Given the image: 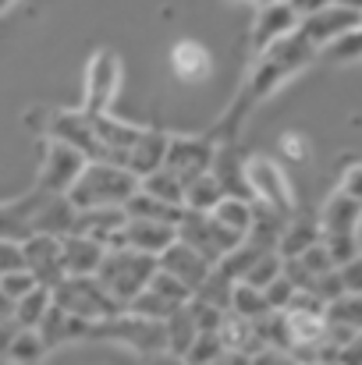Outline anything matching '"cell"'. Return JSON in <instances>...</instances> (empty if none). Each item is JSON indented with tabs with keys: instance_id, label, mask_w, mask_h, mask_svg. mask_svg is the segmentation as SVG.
<instances>
[{
	"instance_id": "obj_17",
	"label": "cell",
	"mask_w": 362,
	"mask_h": 365,
	"mask_svg": "<svg viewBox=\"0 0 362 365\" xmlns=\"http://www.w3.org/2000/svg\"><path fill=\"white\" fill-rule=\"evenodd\" d=\"M75 217H79V210L68 195H43V202L32 213V235L64 238V235L75 231Z\"/></svg>"
},
{
	"instance_id": "obj_37",
	"label": "cell",
	"mask_w": 362,
	"mask_h": 365,
	"mask_svg": "<svg viewBox=\"0 0 362 365\" xmlns=\"http://www.w3.org/2000/svg\"><path fill=\"white\" fill-rule=\"evenodd\" d=\"M124 309H128V312H135V316H146V319H167V312L174 309V302H167L164 294H156V291L146 284V287H142V291H139Z\"/></svg>"
},
{
	"instance_id": "obj_6",
	"label": "cell",
	"mask_w": 362,
	"mask_h": 365,
	"mask_svg": "<svg viewBox=\"0 0 362 365\" xmlns=\"http://www.w3.org/2000/svg\"><path fill=\"white\" fill-rule=\"evenodd\" d=\"M245 178H248V188H252V202H259V206H266L281 217L295 213L291 185L270 156H245Z\"/></svg>"
},
{
	"instance_id": "obj_43",
	"label": "cell",
	"mask_w": 362,
	"mask_h": 365,
	"mask_svg": "<svg viewBox=\"0 0 362 365\" xmlns=\"http://www.w3.org/2000/svg\"><path fill=\"white\" fill-rule=\"evenodd\" d=\"M309 291H313L323 305H327V302H334V298H341V294H345V284H341V277H338V266H334V269H327V273H320V277H313Z\"/></svg>"
},
{
	"instance_id": "obj_38",
	"label": "cell",
	"mask_w": 362,
	"mask_h": 365,
	"mask_svg": "<svg viewBox=\"0 0 362 365\" xmlns=\"http://www.w3.org/2000/svg\"><path fill=\"white\" fill-rule=\"evenodd\" d=\"M185 305H188V316H192L196 330H221L228 309H221V305H213V302H206V298H199V294H192Z\"/></svg>"
},
{
	"instance_id": "obj_21",
	"label": "cell",
	"mask_w": 362,
	"mask_h": 365,
	"mask_svg": "<svg viewBox=\"0 0 362 365\" xmlns=\"http://www.w3.org/2000/svg\"><path fill=\"white\" fill-rule=\"evenodd\" d=\"M171 68H174V75L181 82H206L213 75V57H210V50L203 43L181 39L171 50Z\"/></svg>"
},
{
	"instance_id": "obj_44",
	"label": "cell",
	"mask_w": 362,
	"mask_h": 365,
	"mask_svg": "<svg viewBox=\"0 0 362 365\" xmlns=\"http://www.w3.org/2000/svg\"><path fill=\"white\" fill-rule=\"evenodd\" d=\"M29 287H36V277H32V269H29V266L0 273V291H4V294H11V298H21Z\"/></svg>"
},
{
	"instance_id": "obj_34",
	"label": "cell",
	"mask_w": 362,
	"mask_h": 365,
	"mask_svg": "<svg viewBox=\"0 0 362 365\" xmlns=\"http://www.w3.org/2000/svg\"><path fill=\"white\" fill-rule=\"evenodd\" d=\"M316 53H323L327 61H334V64H352V61H362V25L356 29H348V32H341V36H334L331 43H323Z\"/></svg>"
},
{
	"instance_id": "obj_29",
	"label": "cell",
	"mask_w": 362,
	"mask_h": 365,
	"mask_svg": "<svg viewBox=\"0 0 362 365\" xmlns=\"http://www.w3.org/2000/svg\"><path fill=\"white\" fill-rule=\"evenodd\" d=\"M221 195H224V188H221V181L210 170H203V174H196V178L185 181V210L210 213L221 202Z\"/></svg>"
},
{
	"instance_id": "obj_5",
	"label": "cell",
	"mask_w": 362,
	"mask_h": 365,
	"mask_svg": "<svg viewBox=\"0 0 362 365\" xmlns=\"http://www.w3.org/2000/svg\"><path fill=\"white\" fill-rule=\"evenodd\" d=\"M156 273V255L149 252H135V248H107L104 262L96 266V277L104 280V287L118 298L121 305H128Z\"/></svg>"
},
{
	"instance_id": "obj_15",
	"label": "cell",
	"mask_w": 362,
	"mask_h": 365,
	"mask_svg": "<svg viewBox=\"0 0 362 365\" xmlns=\"http://www.w3.org/2000/svg\"><path fill=\"white\" fill-rule=\"evenodd\" d=\"M156 266L167 269V273H174V277H178L181 284H188L192 291H196V287L206 280V273L213 269V262H210L206 255H199L192 245L181 242V238H174V242L156 255Z\"/></svg>"
},
{
	"instance_id": "obj_24",
	"label": "cell",
	"mask_w": 362,
	"mask_h": 365,
	"mask_svg": "<svg viewBox=\"0 0 362 365\" xmlns=\"http://www.w3.org/2000/svg\"><path fill=\"white\" fill-rule=\"evenodd\" d=\"M124 220H128L124 206H89V210H79L75 231L86 235V238H93V242L107 245V238L124 227Z\"/></svg>"
},
{
	"instance_id": "obj_54",
	"label": "cell",
	"mask_w": 362,
	"mask_h": 365,
	"mask_svg": "<svg viewBox=\"0 0 362 365\" xmlns=\"http://www.w3.org/2000/svg\"><path fill=\"white\" fill-rule=\"evenodd\" d=\"M334 4H341V7H356V11H362V0H334Z\"/></svg>"
},
{
	"instance_id": "obj_50",
	"label": "cell",
	"mask_w": 362,
	"mask_h": 365,
	"mask_svg": "<svg viewBox=\"0 0 362 365\" xmlns=\"http://www.w3.org/2000/svg\"><path fill=\"white\" fill-rule=\"evenodd\" d=\"M338 362H356V365H362V330L338 351Z\"/></svg>"
},
{
	"instance_id": "obj_9",
	"label": "cell",
	"mask_w": 362,
	"mask_h": 365,
	"mask_svg": "<svg viewBox=\"0 0 362 365\" xmlns=\"http://www.w3.org/2000/svg\"><path fill=\"white\" fill-rule=\"evenodd\" d=\"M213 149L217 142L210 135H167V153H164V167H171L181 181L210 170L213 163Z\"/></svg>"
},
{
	"instance_id": "obj_36",
	"label": "cell",
	"mask_w": 362,
	"mask_h": 365,
	"mask_svg": "<svg viewBox=\"0 0 362 365\" xmlns=\"http://www.w3.org/2000/svg\"><path fill=\"white\" fill-rule=\"evenodd\" d=\"M281 273V252L277 248H263L256 259H252V266L245 269V284H252V287H266L273 277Z\"/></svg>"
},
{
	"instance_id": "obj_8",
	"label": "cell",
	"mask_w": 362,
	"mask_h": 365,
	"mask_svg": "<svg viewBox=\"0 0 362 365\" xmlns=\"http://www.w3.org/2000/svg\"><path fill=\"white\" fill-rule=\"evenodd\" d=\"M121 86V61L114 50H96L89 68H86V93H82V110L104 114L111 110Z\"/></svg>"
},
{
	"instance_id": "obj_41",
	"label": "cell",
	"mask_w": 362,
	"mask_h": 365,
	"mask_svg": "<svg viewBox=\"0 0 362 365\" xmlns=\"http://www.w3.org/2000/svg\"><path fill=\"white\" fill-rule=\"evenodd\" d=\"M323 245H327V252H331L334 266H341V262H348V259L362 255L356 231H341V235H323Z\"/></svg>"
},
{
	"instance_id": "obj_49",
	"label": "cell",
	"mask_w": 362,
	"mask_h": 365,
	"mask_svg": "<svg viewBox=\"0 0 362 365\" xmlns=\"http://www.w3.org/2000/svg\"><path fill=\"white\" fill-rule=\"evenodd\" d=\"M341 192H348L352 199H359L362 202V163H352V167L345 170V178H341Z\"/></svg>"
},
{
	"instance_id": "obj_22",
	"label": "cell",
	"mask_w": 362,
	"mask_h": 365,
	"mask_svg": "<svg viewBox=\"0 0 362 365\" xmlns=\"http://www.w3.org/2000/svg\"><path fill=\"white\" fill-rule=\"evenodd\" d=\"M320 227H323V235H341V231H359L362 224V202L359 199H352L348 192H334L327 202H323V210H320Z\"/></svg>"
},
{
	"instance_id": "obj_39",
	"label": "cell",
	"mask_w": 362,
	"mask_h": 365,
	"mask_svg": "<svg viewBox=\"0 0 362 365\" xmlns=\"http://www.w3.org/2000/svg\"><path fill=\"white\" fill-rule=\"evenodd\" d=\"M327 319L362 330V294H341V298L327 302Z\"/></svg>"
},
{
	"instance_id": "obj_40",
	"label": "cell",
	"mask_w": 362,
	"mask_h": 365,
	"mask_svg": "<svg viewBox=\"0 0 362 365\" xmlns=\"http://www.w3.org/2000/svg\"><path fill=\"white\" fill-rule=\"evenodd\" d=\"M149 287H153L156 294H164L167 302H174V305H181V302H188V298H192V287H188V284H181L174 273H167V269H160V266H156V273L149 277Z\"/></svg>"
},
{
	"instance_id": "obj_13",
	"label": "cell",
	"mask_w": 362,
	"mask_h": 365,
	"mask_svg": "<svg viewBox=\"0 0 362 365\" xmlns=\"http://www.w3.org/2000/svg\"><path fill=\"white\" fill-rule=\"evenodd\" d=\"M295 29H298L295 7L288 0H266V4H259L256 21H252V50L263 53L270 43H277L281 36H288Z\"/></svg>"
},
{
	"instance_id": "obj_3",
	"label": "cell",
	"mask_w": 362,
	"mask_h": 365,
	"mask_svg": "<svg viewBox=\"0 0 362 365\" xmlns=\"http://www.w3.org/2000/svg\"><path fill=\"white\" fill-rule=\"evenodd\" d=\"M86 341H111V344H124L135 355H167V337H164V319H146L135 316L128 309H121L114 316L93 319L89 323V337Z\"/></svg>"
},
{
	"instance_id": "obj_52",
	"label": "cell",
	"mask_w": 362,
	"mask_h": 365,
	"mask_svg": "<svg viewBox=\"0 0 362 365\" xmlns=\"http://www.w3.org/2000/svg\"><path fill=\"white\" fill-rule=\"evenodd\" d=\"M291 7H295V14L302 18V14H313V11H320L323 4H331V0H288Z\"/></svg>"
},
{
	"instance_id": "obj_10",
	"label": "cell",
	"mask_w": 362,
	"mask_h": 365,
	"mask_svg": "<svg viewBox=\"0 0 362 365\" xmlns=\"http://www.w3.org/2000/svg\"><path fill=\"white\" fill-rule=\"evenodd\" d=\"M82 167H86V156H82L79 149H71L68 142L50 138V149H46V156H43L36 188H43L46 195H64V192L71 188V181L79 178Z\"/></svg>"
},
{
	"instance_id": "obj_1",
	"label": "cell",
	"mask_w": 362,
	"mask_h": 365,
	"mask_svg": "<svg viewBox=\"0 0 362 365\" xmlns=\"http://www.w3.org/2000/svg\"><path fill=\"white\" fill-rule=\"evenodd\" d=\"M313 61H316V46H313L298 29L288 32V36H281L277 43H270V46L259 53V61H256L248 82L241 86V93L235 96V103H231V110L210 131V138H213V142H231V138L238 135L241 121H245L270 93H277L291 75H298V71H302L306 64H313Z\"/></svg>"
},
{
	"instance_id": "obj_57",
	"label": "cell",
	"mask_w": 362,
	"mask_h": 365,
	"mask_svg": "<svg viewBox=\"0 0 362 365\" xmlns=\"http://www.w3.org/2000/svg\"><path fill=\"white\" fill-rule=\"evenodd\" d=\"M259 4H266V0H259Z\"/></svg>"
},
{
	"instance_id": "obj_45",
	"label": "cell",
	"mask_w": 362,
	"mask_h": 365,
	"mask_svg": "<svg viewBox=\"0 0 362 365\" xmlns=\"http://www.w3.org/2000/svg\"><path fill=\"white\" fill-rule=\"evenodd\" d=\"M298 259H302V266H306V269H309L313 277H320V273L334 269V259H331V252H327V245H323V238H320V242H313V245H309V248H306V252H302Z\"/></svg>"
},
{
	"instance_id": "obj_51",
	"label": "cell",
	"mask_w": 362,
	"mask_h": 365,
	"mask_svg": "<svg viewBox=\"0 0 362 365\" xmlns=\"http://www.w3.org/2000/svg\"><path fill=\"white\" fill-rule=\"evenodd\" d=\"M14 334H18V323L14 319H4L0 323V359H7V348H11Z\"/></svg>"
},
{
	"instance_id": "obj_16",
	"label": "cell",
	"mask_w": 362,
	"mask_h": 365,
	"mask_svg": "<svg viewBox=\"0 0 362 365\" xmlns=\"http://www.w3.org/2000/svg\"><path fill=\"white\" fill-rule=\"evenodd\" d=\"M46 351L61 348V344H75V341H86L89 337V319L82 316H71L68 309H61L57 302H50V309L43 312V319L36 323Z\"/></svg>"
},
{
	"instance_id": "obj_23",
	"label": "cell",
	"mask_w": 362,
	"mask_h": 365,
	"mask_svg": "<svg viewBox=\"0 0 362 365\" xmlns=\"http://www.w3.org/2000/svg\"><path fill=\"white\" fill-rule=\"evenodd\" d=\"M43 188H32V195L18 199V202H4L0 206V238H11V242H25L32 235V213L36 206L43 202Z\"/></svg>"
},
{
	"instance_id": "obj_18",
	"label": "cell",
	"mask_w": 362,
	"mask_h": 365,
	"mask_svg": "<svg viewBox=\"0 0 362 365\" xmlns=\"http://www.w3.org/2000/svg\"><path fill=\"white\" fill-rule=\"evenodd\" d=\"M174 238H178V227L167 224V220H149V217H128L124 220V242L135 252L160 255Z\"/></svg>"
},
{
	"instance_id": "obj_32",
	"label": "cell",
	"mask_w": 362,
	"mask_h": 365,
	"mask_svg": "<svg viewBox=\"0 0 362 365\" xmlns=\"http://www.w3.org/2000/svg\"><path fill=\"white\" fill-rule=\"evenodd\" d=\"M228 312H235L241 319H259L263 312H270V305H266V298H263V287H252V284H245V280H235Z\"/></svg>"
},
{
	"instance_id": "obj_46",
	"label": "cell",
	"mask_w": 362,
	"mask_h": 365,
	"mask_svg": "<svg viewBox=\"0 0 362 365\" xmlns=\"http://www.w3.org/2000/svg\"><path fill=\"white\" fill-rule=\"evenodd\" d=\"M338 277H341V284H345V294H362V255L341 262V266H338Z\"/></svg>"
},
{
	"instance_id": "obj_11",
	"label": "cell",
	"mask_w": 362,
	"mask_h": 365,
	"mask_svg": "<svg viewBox=\"0 0 362 365\" xmlns=\"http://www.w3.org/2000/svg\"><path fill=\"white\" fill-rule=\"evenodd\" d=\"M356 25H362V11H356V7H341V4H334V0L323 4L320 11L298 18V32H302L316 50H320L323 43H331L334 36L356 29Z\"/></svg>"
},
{
	"instance_id": "obj_47",
	"label": "cell",
	"mask_w": 362,
	"mask_h": 365,
	"mask_svg": "<svg viewBox=\"0 0 362 365\" xmlns=\"http://www.w3.org/2000/svg\"><path fill=\"white\" fill-rule=\"evenodd\" d=\"M21 266H25V252H21V242L0 238V273H7V269H21Z\"/></svg>"
},
{
	"instance_id": "obj_33",
	"label": "cell",
	"mask_w": 362,
	"mask_h": 365,
	"mask_svg": "<svg viewBox=\"0 0 362 365\" xmlns=\"http://www.w3.org/2000/svg\"><path fill=\"white\" fill-rule=\"evenodd\" d=\"M50 351H46V344H43V337H39V330L36 327H18V334H14V341H11V348H7V362H43Z\"/></svg>"
},
{
	"instance_id": "obj_20",
	"label": "cell",
	"mask_w": 362,
	"mask_h": 365,
	"mask_svg": "<svg viewBox=\"0 0 362 365\" xmlns=\"http://www.w3.org/2000/svg\"><path fill=\"white\" fill-rule=\"evenodd\" d=\"M210 174L221 181L224 195H241V199H252V188H248V178H245V156H238V149H235L231 142H221V145L213 149Z\"/></svg>"
},
{
	"instance_id": "obj_53",
	"label": "cell",
	"mask_w": 362,
	"mask_h": 365,
	"mask_svg": "<svg viewBox=\"0 0 362 365\" xmlns=\"http://www.w3.org/2000/svg\"><path fill=\"white\" fill-rule=\"evenodd\" d=\"M4 319H14V298L0 291V323H4Z\"/></svg>"
},
{
	"instance_id": "obj_7",
	"label": "cell",
	"mask_w": 362,
	"mask_h": 365,
	"mask_svg": "<svg viewBox=\"0 0 362 365\" xmlns=\"http://www.w3.org/2000/svg\"><path fill=\"white\" fill-rule=\"evenodd\" d=\"M178 238L188 242L199 255H206L210 262H217L224 252H231L235 245L245 242V235L224 227L221 220H213V213H196V210H185L181 220H178Z\"/></svg>"
},
{
	"instance_id": "obj_35",
	"label": "cell",
	"mask_w": 362,
	"mask_h": 365,
	"mask_svg": "<svg viewBox=\"0 0 362 365\" xmlns=\"http://www.w3.org/2000/svg\"><path fill=\"white\" fill-rule=\"evenodd\" d=\"M224 355V341H221V330H199L196 341L188 344V351L181 355L185 362L192 365H206V362H221Z\"/></svg>"
},
{
	"instance_id": "obj_28",
	"label": "cell",
	"mask_w": 362,
	"mask_h": 365,
	"mask_svg": "<svg viewBox=\"0 0 362 365\" xmlns=\"http://www.w3.org/2000/svg\"><path fill=\"white\" fill-rule=\"evenodd\" d=\"M196 323H192V316H188V305L181 302V305H174L171 312H167V319H164V337H167V355H185L188 351V344L196 341Z\"/></svg>"
},
{
	"instance_id": "obj_25",
	"label": "cell",
	"mask_w": 362,
	"mask_h": 365,
	"mask_svg": "<svg viewBox=\"0 0 362 365\" xmlns=\"http://www.w3.org/2000/svg\"><path fill=\"white\" fill-rule=\"evenodd\" d=\"M104 252H107L104 245L79 235V231L61 238V262L68 273H96V266L104 262Z\"/></svg>"
},
{
	"instance_id": "obj_56",
	"label": "cell",
	"mask_w": 362,
	"mask_h": 365,
	"mask_svg": "<svg viewBox=\"0 0 362 365\" xmlns=\"http://www.w3.org/2000/svg\"><path fill=\"white\" fill-rule=\"evenodd\" d=\"M238 4H248V0H238Z\"/></svg>"
},
{
	"instance_id": "obj_48",
	"label": "cell",
	"mask_w": 362,
	"mask_h": 365,
	"mask_svg": "<svg viewBox=\"0 0 362 365\" xmlns=\"http://www.w3.org/2000/svg\"><path fill=\"white\" fill-rule=\"evenodd\" d=\"M281 153H284L288 160L302 163V160L309 156V142H306V135H298V131H288V135H281Z\"/></svg>"
},
{
	"instance_id": "obj_12",
	"label": "cell",
	"mask_w": 362,
	"mask_h": 365,
	"mask_svg": "<svg viewBox=\"0 0 362 365\" xmlns=\"http://www.w3.org/2000/svg\"><path fill=\"white\" fill-rule=\"evenodd\" d=\"M50 138L68 142L86 160H104V149H100V138H96V128H93V114L89 110H57L50 118Z\"/></svg>"
},
{
	"instance_id": "obj_2",
	"label": "cell",
	"mask_w": 362,
	"mask_h": 365,
	"mask_svg": "<svg viewBox=\"0 0 362 365\" xmlns=\"http://www.w3.org/2000/svg\"><path fill=\"white\" fill-rule=\"evenodd\" d=\"M139 188V178L111 160H86V167L79 170V178L71 181V188L64 192L75 210H89V206H124V199Z\"/></svg>"
},
{
	"instance_id": "obj_30",
	"label": "cell",
	"mask_w": 362,
	"mask_h": 365,
	"mask_svg": "<svg viewBox=\"0 0 362 365\" xmlns=\"http://www.w3.org/2000/svg\"><path fill=\"white\" fill-rule=\"evenodd\" d=\"M210 213H213V220H221L224 227H231V231H238V235H248L256 202H252V199H241V195H221V202H217Z\"/></svg>"
},
{
	"instance_id": "obj_27",
	"label": "cell",
	"mask_w": 362,
	"mask_h": 365,
	"mask_svg": "<svg viewBox=\"0 0 362 365\" xmlns=\"http://www.w3.org/2000/svg\"><path fill=\"white\" fill-rule=\"evenodd\" d=\"M139 192H146V195H153L160 202H171V206H185V181L164 163L139 178Z\"/></svg>"
},
{
	"instance_id": "obj_26",
	"label": "cell",
	"mask_w": 362,
	"mask_h": 365,
	"mask_svg": "<svg viewBox=\"0 0 362 365\" xmlns=\"http://www.w3.org/2000/svg\"><path fill=\"white\" fill-rule=\"evenodd\" d=\"M323 238V227L320 220H309V217H288L284 227H281V238H277V252L281 255H302L313 242Z\"/></svg>"
},
{
	"instance_id": "obj_4",
	"label": "cell",
	"mask_w": 362,
	"mask_h": 365,
	"mask_svg": "<svg viewBox=\"0 0 362 365\" xmlns=\"http://www.w3.org/2000/svg\"><path fill=\"white\" fill-rule=\"evenodd\" d=\"M50 294H54V302L61 309H68L71 316H82L89 323L93 319H104V316H114V312L124 309L118 298L104 287V280L96 273H64L50 287Z\"/></svg>"
},
{
	"instance_id": "obj_14",
	"label": "cell",
	"mask_w": 362,
	"mask_h": 365,
	"mask_svg": "<svg viewBox=\"0 0 362 365\" xmlns=\"http://www.w3.org/2000/svg\"><path fill=\"white\" fill-rule=\"evenodd\" d=\"M21 252H25V266L32 269L36 284L54 287L68 273L61 262V238H54V235H29L21 242Z\"/></svg>"
},
{
	"instance_id": "obj_31",
	"label": "cell",
	"mask_w": 362,
	"mask_h": 365,
	"mask_svg": "<svg viewBox=\"0 0 362 365\" xmlns=\"http://www.w3.org/2000/svg\"><path fill=\"white\" fill-rule=\"evenodd\" d=\"M50 302H54V294H50L46 284L29 287L21 298H14V323H18V327H36V323L43 319V312L50 309Z\"/></svg>"
},
{
	"instance_id": "obj_19",
	"label": "cell",
	"mask_w": 362,
	"mask_h": 365,
	"mask_svg": "<svg viewBox=\"0 0 362 365\" xmlns=\"http://www.w3.org/2000/svg\"><path fill=\"white\" fill-rule=\"evenodd\" d=\"M164 153H167V131H160V128H139L135 142L124 153V167L135 178H142V174H149V170H156L164 163Z\"/></svg>"
},
{
	"instance_id": "obj_55",
	"label": "cell",
	"mask_w": 362,
	"mask_h": 365,
	"mask_svg": "<svg viewBox=\"0 0 362 365\" xmlns=\"http://www.w3.org/2000/svg\"><path fill=\"white\" fill-rule=\"evenodd\" d=\"M11 4H14V0H0V14H4V11H7Z\"/></svg>"
},
{
	"instance_id": "obj_42",
	"label": "cell",
	"mask_w": 362,
	"mask_h": 365,
	"mask_svg": "<svg viewBox=\"0 0 362 365\" xmlns=\"http://www.w3.org/2000/svg\"><path fill=\"white\" fill-rule=\"evenodd\" d=\"M263 298H266V305H270V309L284 312V309H288V302L295 298V284H291L284 273H277V277L263 287Z\"/></svg>"
}]
</instances>
